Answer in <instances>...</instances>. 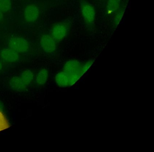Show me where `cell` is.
Returning <instances> with one entry per match:
<instances>
[{"label":"cell","mask_w":154,"mask_h":152,"mask_svg":"<svg viewBox=\"0 0 154 152\" xmlns=\"http://www.w3.org/2000/svg\"><path fill=\"white\" fill-rule=\"evenodd\" d=\"M81 12L85 22L91 26L94 24L95 20V11L91 4L84 2L81 6Z\"/></svg>","instance_id":"277c9868"},{"label":"cell","mask_w":154,"mask_h":152,"mask_svg":"<svg viewBox=\"0 0 154 152\" xmlns=\"http://www.w3.org/2000/svg\"><path fill=\"white\" fill-rule=\"evenodd\" d=\"M11 6V0H0V11L2 12H8L10 10Z\"/></svg>","instance_id":"5bb4252c"},{"label":"cell","mask_w":154,"mask_h":152,"mask_svg":"<svg viewBox=\"0 0 154 152\" xmlns=\"http://www.w3.org/2000/svg\"><path fill=\"white\" fill-rule=\"evenodd\" d=\"M20 76L28 85L32 83L34 79V73L29 70L23 71Z\"/></svg>","instance_id":"7c38bea8"},{"label":"cell","mask_w":154,"mask_h":152,"mask_svg":"<svg viewBox=\"0 0 154 152\" xmlns=\"http://www.w3.org/2000/svg\"><path fill=\"white\" fill-rule=\"evenodd\" d=\"M3 12H2L1 11H0V21H1L3 19Z\"/></svg>","instance_id":"9a60e30c"},{"label":"cell","mask_w":154,"mask_h":152,"mask_svg":"<svg viewBox=\"0 0 154 152\" xmlns=\"http://www.w3.org/2000/svg\"><path fill=\"white\" fill-rule=\"evenodd\" d=\"M69 30V26L67 23L59 22L52 28L50 35L56 42H60L67 36Z\"/></svg>","instance_id":"3957f363"},{"label":"cell","mask_w":154,"mask_h":152,"mask_svg":"<svg viewBox=\"0 0 154 152\" xmlns=\"http://www.w3.org/2000/svg\"><path fill=\"white\" fill-rule=\"evenodd\" d=\"M9 84L11 89L18 91L25 90L28 86L20 76H18L12 77L10 80Z\"/></svg>","instance_id":"ba28073f"},{"label":"cell","mask_w":154,"mask_h":152,"mask_svg":"<svg viewBox=\"0 0 154 152\" xmlns=\"http://www.w3.org/2000/svg\"><path fill=\"white\" fill-rule=\"evenodd\" d=\"M0 56L7 63H14L19 59L18 53L10 48L3 49L0 53Z\"/></svg>","instance_id":"52a82bcc"},{"label":"cell","mask_w":154,"mask_h":152,"mask_svg":"<svg viewBox=\"0 0 154 152\" xmlns=\"http://www.w3.org/2000/svg\"><path fill=\"white\" fill-rule=\"evenodd\" d=\"M40 44L43 51L47 53H52L56 50V42L51 35H43L40 38Z\"/></svg>","instance_id":"5b68a950"},{"label":"cell","mask_w":154,"mask_h":152,"mask_svg":"<svg viewBox=\"0 0 154 152\" xmlns=\"http://www.w3.org/2000/svg\"><path fill=\"white\" fill-rule=\"evenodd\" d=\"M39 16V9L37 6L34 4L28 5L24 10V19L28 23L35 22L37 20Z\"/></svg>","instance_id":"8992f818"},{"label":"cell","mask_w":154,"mask_h":152,"mask_svg":"<svg viewBox=\"0 0 154 152\" xmlns=\"http://www.w3.org/2000/svg\"><path fill=\"white\" fill-rule=\"evenodd\" d=\"M55 80L57 84L59 87H66L70 86L69 76L64 71L57 74L55 77Z\"/></svg>","instance_id":"9c48e42d"},{"label":"cell","mask_w":154,"mask_h":152,"mask_svg":"<svg viewBox=\"0 0 154 152\" xmlns=\"http://www.w3.org/2000/svg\"><path fill=\"white\" fill-rule=\"evenodd\" d=\"M48 76V71L47 69H43L40 70L36 76L37 84L39 85H44L47 81Z\"/></svg>","instance_id":"30bf717a"},{"label":"cell","mask_w":154,"mask_h":152,"mask_svg":"<svg viewBox=\"0 0 154 152\" xmlns=\"http://www.w3.org/2000/svg\"><path fill=\"white\" fill-rule=\"evenodd\" d=\"M2 69V64L1 62H0V71Z\"/></svg>","instance_id":"2e32d148"},{"label":"cell","mask_w":154,"mask_h":152,"mask_svg":"<svg viewBox=\"0 0 154 152\" xmlns=\"http://www.w3.org/2000/svg\"><path fill=\"white\" fill-rule=\"evenodd\" d=\"M121 0H108L106 9L109 13H114L120 8Z\"/></svg>","instance_id":"8fae6325"},{"label":"cell","mask_w":154,"mask_h":152,"mask_svg":"<svg viewBox=\"0 0 154 152\" xmlns=\"http://www.w3.org/2000/svg\"><path fill=\"white\" fill-rule=\"evenodd\" d=\"M82 65L77 60H70L65 64L63 71L69 76L70 86L74 84L84 74L82 70Z\"/></svg>","instance_id":"6da1fadb"},{"label":"cell","mask_w":154,"mask_h":152,"mask_svg":"<svg viewBox=\"0 0 154 152\" xmlns=\"http://www.w3.org/2000/svg\"><path fill=\"white\" fill-rule=\"evenodd\" d=\"M125 12V9L120 8L118 10L114 12L113 17V23L117 26L121 21Z\"/></svg>","instance_id":"4fadbf2b"},{"label":"cell","mask_w":154,"mask_h":152,"mask_svg":"<svg viewBox=\"0 0 154 152\" xmlns=\"http://www.w3.org/2000/svg\"><path fill=\"white\" fill-rule=\"evenodd\" d=\"M9 47L18 53H26L29 49L28 42L23 38L12 37L8 40Z\"/></svg>","instance_id":"7a4b0ae2"}]
</instances>
